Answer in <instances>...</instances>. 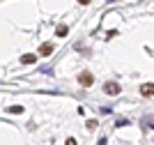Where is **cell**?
I'll use <instances>...</instances> for the list:
<instances>
[{
  "mask_svg": "<svg viewBox=\"0 0 154 145\" xmlns=\"http://www.w3.org/2000/svg\"><path fill=\"white\" fill-rule=\"evenodd\" d=\"M103 92L110 95V97H115V95H120V85H117L115 81H108L106 85H103Z\"/></svg>",
  "mask_w": 154,
  "mask_h": 145,
  "instance_id": "obj_1",
  "label": "cell"
},
{
  "mask_svg": "<svg viewBox=\"0 0 154 145\" xmlns=\"http://www.w3.org/2000/svg\"><path fill=\"white\" fill-rule=\"evenodd\" d=\"M78 81H81V85H85V88H90L92 83H94V76H92L90 71H83V74L78 76Z\"/></svg>",
  "mask_w": 154,
  "mask_h": 145,
  "instance_id": "obj_2",
  "label": "cell"
},
{
  "mask_svg": "<svg viewBox=\"0 0 154 145\" xmlns=\"http://www.w3.org/2000/svg\"><path fill=\"white\" fill-rule=\"evenodd\" d=\"M140 95L143 97H154V83H145L140 88Z\"/></svg>",
  "mask_w": 154,
  "mask_h": 145,
  "instance_id": "obj_3",
  "label": "cell"
},
{
  "mask_svg": "<svg viewBox=\"0 0 154 145\" xmlns=\"http://www.w3.org/2000/svg\"><path fill=\"white\" fill-rule=\"evenodd\" d=\"M51 53H53V44H42V46H39V55L48 58Z\"/></svg>",
  "mask_w": 154,
  "mask_h": 145,
  "instance_id": "obj_4",
  "label": "cell"
},
{
  "mask_svg": "<svg viewBox=\"0 0 154 145\" xmlns=\"http://www.w3.org/2000/svg\"><path fill=\"white\" fill-rule=\"evenodd\" d=\"M67 25H58V30H55V35H58V37H64V35H67Z\"/></svg>",
  "mask_w": 154,
  "mask_h": 145,
  "instance_id": "obj_5",
  "label": "cell"
},
{
  "mask_svg": "<svg viewBox=\"0 0 154 145\" xmlns=\"http://www.w3.org/2000/svg\"><path fill=\"white\" fill-rule=\"evenodd\" d=\"M21 62H26V65H32V62H35V55H23V58H21Z\"/></svg>",
  "mask_w": 154,
  "mask_h": 145,
  "instance_id": "obj_6",
  "label": "cell"
},
{
  "mask_svg": "<svg viewBox=\"0 0 154 145\" xmlns=\"http://www.w3.org/2000/svg\"><path fill=\"white\" fill-rule=\"evenodd\" d=\"M97 127V120H88V129H94Z\"/></svg>",
  "mask_w": 154,
  "mask_h": 145,
  "instance_id": "obj_7",
  "label": "cell"
},
{
  "mask_svg": "<svg viewBox=\"0 0 154 145\" xmlns=\"http://www.w3.org/2000/svg\"><path fill=\"white\" fill-rule=\"evenodd\" d=\"M67 145H76V140H74V138H69V140H67Z\"/></svg>",
  "mask_w": 154,
  "mask_h": 145,
  "instance_id": "obj_8",
  "label": "cell"
},
{
  "mask_svg": "<svg viewBox=\"0 0 154 145\" xmlns=\"http://www.w3.org/2000/svg\"><path fill=\"white\" fill-rule=\"evenodd\" d=\"M78 2H81V5H90V0H78Z\"/></svg>",
  "mask_w": 154,
  "mask_h": 145,
  "instance_id": "obj_9",
  "label": "cell"
},
{
  "mask_svg": "<svg viewBox=\"0 0 154 145\" xmlns=\"http://www.w3.org/2000/svg\"><path fill=\"white\" fill-rule=\"evenodd\" d=\"M99 145H106V140H103V138H101V140H99Z\"/></svg>",
  "mask_w": 154,
  "mask_h": 145,
  "instance_id": "obj_10",
  "label": "cell"
}]
</instances>
